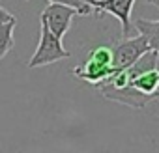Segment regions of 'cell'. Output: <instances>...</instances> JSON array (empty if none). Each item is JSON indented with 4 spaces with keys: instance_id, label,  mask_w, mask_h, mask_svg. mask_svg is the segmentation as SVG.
Listing matches in <instances>:
<instances>
[{
    "instance_id": "7a4b0ae2",
    "label": "cell",
    "mask_w": 159,
    "mask_h": 153,
    "mask_svg": "<svg viewBox=\"0 0 159 153\" xmlns=\"http://www.w3.org/2000/svg\"><path fill=\"white\" fill-rule=\"evenodd\" d=\"M112 73H114L112 47H109V45H98V47L90 49L86 58L77 67H73V75L77 79H81L84 82H90L94 86L101 84Z\"/></svg>"
},
{
    "instance_id": "277c9868",
    "label": "cell",
    "mask_w": 159,
    "mask_h": 153,
    "mask_svg": "<svg viewBox=\"0 0 159 153\" xmlns=\"http://www.w3.org/2000/svg\"><path fill=\"white\" fill-rule=\"evenodd\" d=\"M150 49L148 39L139 34L135 37H124L122 41H118L112 47V65H114V73L120 69H125L129 65H133L142 54H146Z\"/></svg>"
},
{
    "instance_id": "30bf717a",
    "label": "cell",
    "mask_w": 159,
    "mask_h": 153,
    "mask_svg": "<svg viewBox=\"0 0 159 153\" xmlns=\"http://www.w3.org/2000/svg\"><path fill=\"white\" fill-rule=\"evenodd\" d=\"M17 17L13 13H10L8 10H4L2 6H0V24H4V23H10V21H15Z\"/></svg>"
},
{
    "instance_id": "6da1fadb",
    "label": "cell",
    "mask_w": 159,
    "mask_h": 153,
    "mask_svg": "<svg viewBox=\"0 0 159 153\" xmlns=\"http://www.w3.org/2000/svg\"><path fill=\"white\" fill-rule=\"evenodd\" d=\"M99 94L129 108H144L159 97V52L148 50L133 65L112 73L96 86Z\"/></svg>"
},
{
    "instance_id": "9c48e42d",
    "label": "cell",
    "mask_w": 159,
    "mask_h": 153,
    "mask_svg": "<svg viewBox=\"0 0 159 153\" xmlns=\"http://www.w3.org/2000/svg\"><path fill=\"white\" fill-rule=\"evenodd\" d=\"M25 2H28V0H25ZM49 2H60V4L73 6V8L79 10V13H81V15H88V13H92V6L86 2V0H49Z\"/></svg>"
},
{
    "instance_id": "ba28073f",
    "label": "cell",
    "mask_w": 159,
    "mask_h": 153,
    "mask_svg": "<svg viewBox=\"0 0 159 153\" xmlns=\"http://www.w3.org/2000/svg\"><path fill=\"white\" fill-rule=\"evenodd\" d=\"M15 24H17V19L0 24V60H2V58L15 47V39H13Z\"/></svg>"
},
{
    "instance_id": "52a82bcc",
    "label": "cell",
    "mask_w": 159,
    "mask_h": 153,
    "mask_svg": "<svg viewBox=\"0 0 159 153\" xmlns=\"http://www.w3.org/2000/svg\"><path fill=\"white\" fill-rule=\"evenodd\" d=\"M135 28L139 34H142L148 39V45L152 50L159 52V19L157 21H150V19H137L135 21Z\"/></svg>"
},
{
    "instance_id": "5b68a950",
    "label": "cell",
    "mask_w": 159,
    "mask_h": 153,
    "mask_svg": "<svg viewBox=\"0 0 159 153\" xmlns=\"http://www.w3.org/2000/svg\"><path fill=\"white\" fill-rule=\"evenodd\" d=\"M81 15L77 8L67 6V4H60V2H51L39 15V21H45L47 26L60 37L64 39V36L67 34L73 17Z\"/></svg>"
},
{
    "instance_id": "8992f818",
    "label": "cell",
    "mask_w": 159,
    "mask_h": 153,
    "mask_svg": "<svg viewBox=\"0 0 159 153\" xmlns=\"http://www.w3.org/2000/svg\"><path fill=\"white\" fill-rule=\"evenodd\" d=\"M96 13H111L122 24V36L129 37L131 28V11L135 0H86Z\"/></svg>"
},
{
    "instance_id": "8fae6325",
    "label": "cell",
    "mask_w": 159,
    "mask_h": 153,
    "mask_svg": "<svg viewBox=\"0 0 159 153\" xmlns=\"http://www.w3.org/2000/svg\"><path fill=\"white\" fill-rule=\"evenodd\" d=\"M146 4H152V6H157L159 8V0H144Z\"/></svg>"
},
{
    "instance_id": "3957f363",
    "label": "cell",
    "mask_w": 159,
    "mask_h": 153,
    "mask_svg": "<svg viewBox=\"0 0 159 153\" xmlns=\"http://www.w3.org/2000/svg\"><path fill=\"white\" fill-rule=\"evenodd\" d=\"M64 58H69V52L64 49L62 39L47 26L45 21H39V43H38V49L28 62V67L30 69L43 67V65L54 63V62L64 60Z\"/></svg>"
}]
</instances>
